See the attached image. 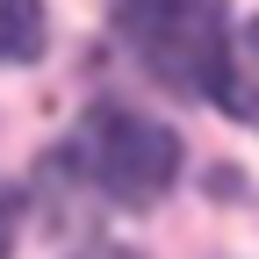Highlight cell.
I'll return each instance as SVG.
<instances>
[{"label":"cell","mask_w":259,"mask_h":259,"mask_svg":"<svg viewBox=\"0 0 259 259\" xmlns=\"http://www.w3.org/2000/svg\"><path fill=\"white\" fill-rule=\"evenodd\" d=\"M108 22L166 94H187V101L216 94L223 44H231L223 0H108Z\"/></svg>","instance_id":"1"},{"label":"cell","mask_w":259,"mask_h":259,"mask_svg":"<svg viewBox=\"0 0 259 259\" xmlns=\"http://www.w3.org/2000/svg\"><path fill=\"white\" fill-rule=\"evenodd\" d=\"M72 158H79V173L101 187L108 202L151 209L158 194L173 187V173H180V137L166 122L137 115V108H94L79 122V137H72Z\"/></svg>","instance_id":"2"},{"label":"cell","mask_w":259,"mask_h":259,"mask_svg":"<svg viewBox=\"0 0 259 259\" xmlns=\"http://www.w3.org/2000/svg\"><path fill=\"white\" fill-rule=\"evenodd\" d=\"M209 101L231 115V122H252V130H259V22L231 29L223 72H216V94H209Z\"/></svg>","instance_id":"3"},{"label":"cell","mask_w":259,"mask_h":259,"mask_svg":"<svg viewBox=\"0 0 259 259\" xmlns=\"http://www.w3.org/2000/svg\"><path fill=\"white\" fill-rule=\"evenodd\" d=\"M51 44L44 0H0V65H36Z\"/></svg>","instance_id":"4"},{"label":"cell","mask_w":259,"mask_h":259,"mask_svg":"<svg viewBox=\"0 0 259 259\" xmlns=\"http://www.w3.org/2000/svg\"><path fill=\"white\" fill-rule=\"evenodd\" d=\"M15 252V209H8V194H0V259Z\"/></svg>","instance_id":"5"}]
</instances>
